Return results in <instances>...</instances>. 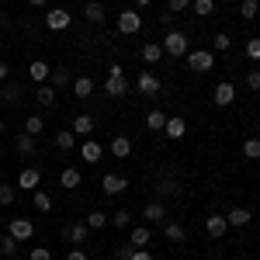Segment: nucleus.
Segmentation results:
<instances>
[{"instance_id": "obj_53", "label": "nucleus", "mask_w": 260, "mask_h": 260, "mask_svg": "<svg viewBox=\"0 0 260 260\" xmlns=\"http://www.w3.org/2000/svg\"><path fill=\"white\" fill-rule=\"evenodd\" d=\"M0 132H4V118H0Z\"/></svg>"}, {"instance_id": "obj_37", "label": "nucleus", "mask_w": 260, "mask_h": 260, "mask_svg": "<svg viewBox=\"0 0 260 260\" xmlns=\"http://www.w3.org/2000/svg\"><path fill=\"white\" fill-rule=\"evenodd\" d=\"M42 128H45V121H42V118H39V115H31V118L24 121V132H28V136H39Z\"/></svg>"}, {"instance_id": "obj_11", "label": "nucleus", "mask_w": 260, "mask_h": 260, "mask_svg": "<svg viewBox=\"0 0 260 260\" xmlns=\"http://www.w3.org/2000/svg\"><path fill=\"white\" fill-rule=\"evenodd\" d=\"M163 132H167V139H184L187 136V121L184 118H167V125H163Z\"/></svg>"}, {"instance_id": "obj_14", "label": "nucleus", "mask_w": 260, "mask_h": 260, "mask_svg": "<svg viewBox=\"0 0 260 260\" xmlns=\"http://www.w3.org/2000/svg\"><path fill=\"white\" fill-rule=\"evenodd\" d=\"M49 73H52L49 62H42V59H35L31 66H28V80H31V83H45V80H49Z\"/></svg>"}, {"instance_id": "obj_10", "label": "nucleus", "mask_w": 260, "mask_h": 260, "mask_svg": "<svg viewBox=\"0 0 260 260\" xmlns=\"http://www.w3.org/2000/svg\"><path fill=\"white\" fill-rule=\"evenodd\" d=\"M212 98H215V104H219V108H229V104L236 101V87H233V83H225V80H222L219 87H215V94H212Z\"/></svg>"}, {"instance_id": "obj_40", "label": "nucleus", "mask_w": 260, "mask_h": 260, "mask_svg": "<svg viewBox=\"0 0 260 260\" xmlns=\"http://www.w3.org/2000/svg\"><path fill=\"white\" fill-rule=\"evenodd\" d=\"M111 225H118V229H128V225H132V212H115V215H111Z\"/></svg>"}, {"instance_id": "obj_55", "label": "nucleus", "mask_w": 260, "mask_h": 260, "mask_svg": "<svg viewBox=\"0 0 260 260\" xmlns=\"http://www.w3.org/2000/svg\"><path fill=\"white\" fill-rule=\"evenodd\" d=\"M236 260H246V257H236Z\"/></svg>"}, {"instance_id": "obj_52", "label": "nucleus", "mask_w": 260, "mask_h": 260, "mask_svg": "<svg viewBox=\"0 0 260 260\" xmlns=\"http://www.w3.org/2000/svg\"><path fill=\"white\" fill-rule=\"evenodd\" d=\"M149 4H153V0H139V7H149Z\"/></svg>"}, {"instance_id": "obj_8", "label": "nucleus", "mask_w": 260, "mask_h": 260, "mask_svg": "<svg viewBox=\"0 0 260 260\" xmlns=\"http://www.w3.org/2000/svg\"><path fill=\"white\" fill-rule=\"evenodd\" d=\"M163 90V83L156 73H139V94H146V98H156Z\"/></svg>"}, {"instance_id": "obj_46", "label": "nucleus", "mask_w": 260, "mask_h": 260, "mask_svg": "<svg viewBox=\"0 0 260 260\" xmlns=\"http://www.w3.org/2000/svg\"><path fill=\"white\" fill-rule=\"evenodd\" d=\"M246 87H250V90H260V70H250V77H246Z\"/></svg>"}, {"instance_id": "obj_15", "label": "nucleus", "mask_w": 260, "mask_h": 260, "mask_svg": "<svg viewBox=\"0 0 260 260\" xmlns=\"http://www.w3.org/2000/svg\"><path fill=\"white\" fill-rule=\"evenodd\" d=\"M108 149H111V156H118V160H125V156L132 153V139H128V136H115Z\"/></svg>"}, {"instance_id": "obj_24", "label": "nucleus", "mask_w": 260, "mask_h": 260, "mask_svg": "<svg viewBox=\"0 0 260 260\" xmlns=\"http://www.w3.org/2000/svg\"><path fill=\"white\" fill-rule=\"evenodd\" d=\"M49 80H52V87H56V90H59V87H70V83H73V77H70V70H66V66H59V70H52V73H49Z\"/></svg>"}, {"instance_id": "obj_5", "label": "nucleus", "mask_w": 260, "mask_h": 260, "mask_svg": "<svg viewBox=\"0 0 260 260\" xmlns=\"http://www.w3.org/2000/svg\"><path fill=\"white\" fill-rule=\"evenodd\" d=\"M7 233H11L18 243H24V240H31V236H35V222H31V219H21V215H18V219H11Z\"/></svg>"}, {"instance_id": "obj_43", "label": "nucleus", "mask_w": 260, "mask_h": 260, "mask_svg": "<svg viewBox=\"0 0 260 260\" xmlns=\"http://www.w3.org/2000/svg\"><path fill=\"white\" fill-rule=\"evenodd\" d=\"M28 260H52V250H45V246H35V250L28 253Z\"/></svg>"}, {"instance_id": "obj_35", "label": "nucleus", "mask_w": 260, "mask_h": 260, "mask_svg": "<svg viewBox=\"0 0 260 260\" xmlns=\"http://www.w3.org/2000/svg\"><path fill=\"white\" fill-rule=\"evenodd\" d=\"M257 11H260V4H257V0H243V4H240V14H243L246 21H253V18H257Z\"/></svg>"}, {"instance_id": "obj_45", "label": "nucleus", "mask_w": 260, "mask_h": 260, "mask_svg": "<svg viewBox=\"0 0 260 260\" xmlns=\"http://www.w3.org/2000/svg\"><path fill=\"white\" fill-rule=\"evenodd\" d=\"M167 7H170V14H180L184 7H191V0H167Z\"/></svg>"}, {"instance_id": "obj_30", "label": "nucleus", "mask_w": 260, "mask_h": 260, "mask_svg": "<svg viewBox=\"0 0 260 260\" xmlns=\"http://www.w3.org/2000/svg\"><path fill=\"white\" fill-rule=\"evenodd\" d=\"M191 7H194L198 18H208V14L215 11V0H191Z\"/></svg>"}, {"instance_id": "obj_27", "label": "nucleus", "mask_w": 260, "mask_h": 260, "mask_svg": "<svg viewBox=\"0 0 260 260\" xmlns=\"http://www.w3.org/2000/svg\"><path fill=\"white\" fill-rule=\"evenodd\" d=\"M128 243H132L136 250H142V246L149 243V229H146V225H136V229H132V236H128Z\"/></svg>"}, {"instance_id": "obj_49", "label": "nucleus", "mask_w": 260, "mask_h": 260, "mask_svg": "<svg viewBox=\"0 0 260 260\" xmlns=\"http://www.w3.org/2000/svg\"><path fill=\"white\" fill-rule=\"evenodd\" d=\"M128 260H153V253H149V250L142 246V250H136V253H132V257H128Z\"/></svg>"}, {"instance_id": "obj_16", "label": "nucleus", "mask_w": 260, "mask_h": 260, "mask_svg": "<svg viewBox=\"0 0 260 260\" xmlns=\"http://www.w3.org/2000/svg\"><path fill=\"white\" fill-rule=\"evenodd\" d=\"M39 180H42V174L35 167H24L18 174V187H24V191H28V187H39Z\"/></svg>"}, {"instance_id": "obj_20", "label": "nucleus", "mask_w": 260, "mask_h": 260, "mask_svg": "<svg viewBox=\"0 0 260 260\" xmlns=\"http://www.w3.org/2000/svg\"><path fill=\"white\" fill-rule=\"evenodd\" d=\"M90 132H94V118H90V115H77V118H73V136H83V139H87Z\"/></svg>"}, {"instance_id": "obj_25", "label": "nucleus", "mask_w": 260, "mask_h": 260, "mask_svg": "<svg viewBox=\"0 0 260 260\" xmlns=\"http://www.w3.org/2000/svg\"><path fill=\"white\" fill-rule=\"evenodd\" d=\"M250 219H253V215H250V208H233V212L225 215L229 225H250Z\"/></svg>"}, {"instance_id": "obj_54", "label": "nucleus", "mask_w": 260, "mask_h": 260, "mask_svg": "<svg viewBox=\"0 0 260 260\" xmlns=\"http://www.w3.org/2000/svg\"><path fill=\"white\" fill-rule=\"evenodd\" d=\"M0 28H4V18H0Z\"/></svg>"}, {"instance_id": "obj_31", "label": "nucleus", "mask_w": 260, "mask_h": 260, "mask_svg": "<svg viewBox=\"0 0 260 260\" xmlns=\"http://www.w3.org/2000/svg\"><path fill=\"white\" fill-rule=\"evenodd\" d=\"M0 101H4V104H18L21 101V87H14V83L4 87V90H0Z\"/></svg>"}, {"instance_id": "obj_18", "label": "nucleus", "mask_w": 260, "mask_h": 260, "mask_svg": "<svg viewBox=\"0 0 260 260\" xmlns=\"http://www.w3.org/2000/svg\"><path fill=\"white\" fill-rule=\"evenodd\" d=\"M163 240L167 243H184V225H180V222H163Z\"/></svg>"}, {"instance_id": "obj_29", "label": "nucleus", "mask_w": 260, "mask_h": 260, "mask_svg": "<svg viewBox=\"0 0 260 260\" xmlns=\"http://www.w3.org/2000/svg\"><path fill=\"white\" fill-rule=\"evenodd\" d=\"M146 125H149L153 132H163V125H167V115H163V111H149V115H146Z\"/></svg>"}, {"instance_id": "obj_1", "label": "nucleus", "mask_w": 260, "mask_h": 260, "mask_svg": "<svg viewBox=\"0 0 260 260\" xmlns=\"http://www.w3.org/2000/svg\"><path fill=\"white\" fill-rule=\"evenodd\" d=\"M104 94H108V98H125V94H128V80H125L118 62L111 66V73H108V80H104Z\"/></svg>"}, {"instance_id": "obj_26", "label": "nucleus", "mask_w": 260, "mask_h": 260, "mask_svg": "<svg viewBox=\"0 0 260 260\" xmlns=\"http://www.w3.org/2000/svg\"><path fill=\"white\" fill-rule=\"evenodd\" d=\"M42 108H56V87H39V94H35Z\"/></svg>"}, {"instance_id": "obj_21", "label": "nucleus", "mask_w": 260, "mask_h": 260, "mask_svg": "<svg viewBox=\"0 0 260 260\" xmlns=\"http://www.w3.org/2000/svg\"><path fill=\"white\" fill-rule=\"evenodd\" d=\"M14 149H18L21 156H31V153H35V136H28V132H18V139H14Z\"/></svg>"}, {"instance_id": "obj_44", "label": "nucleus", "mask_w": 260, "mask_h": 260, "mask_svg": "<svg viewBox=\"0 0 260 260\" xmlns=\"http://www.w3.org/2000/svg\"><path fill=\"white\" fill-rule=\"evenodd\" d=\"M14 201V187L11 184H0V205H11Z\"/></svg>"}, {"instance_id": "obj_6", "label": "nucleus", "mask_w": 260, "mask_h": 260, "mask_svg": "<svg viewBox=\"0 0 260 260\" xmlns=\"http://www.w3.org/2000/svg\"><path fill=\"white\" fill-rule=\"evenodd\" d=\"M125 187H128V180L121 177V174H104V177H101V191H104L108 198H115V194H125Z\"/></svg>"}, {"instance_id": "obj_50", "label": "nucleus", "mask_w": 260, "mask_h": 260, "mask_svg": "<svg viewBox=\"0 0 260 260\" xmlns=\"http://www.w3.org/2000/svg\"><path fill=\"white\" fill-rule=\"evenodd\" d=\"M7 77H11V70H7V62H0V83L7 80Z\"/></svg>"}, {"instance_id": "obj_4", "label": "nucleus", "mask_w": 260, "mask_h": 260, "mask_svg": "<svg viewBox=\"0 0 260 260\" xmlns=\"http://www.w3.org/2000/svg\"><path fill=\"white\" fill-rule=\"evenodd\" d=\"M73 24V18H70V11H62V7H52L49 14H45V28L49 31H66Z\"/></svg>"}, {"instance_id": "obj_47", "label": "nucleus", "mask_w": 260, "mask_h": 260, "mask_svg": "<svg viewBox=\"0 0 260 260\" xmlns=\"http://www.w3.org/2000/svg\"><path fill=\"white\" fill-rule=\"evenodd\" d=\"M212 45H215V49H222V52H225V49H229V35H225V31H219V35H215V42H212Z\"/></svg>"}, {"instance_id": "obj_23", "label": "nucleus", "mask_w": 260, "mask_h": 260, "mask_svg": "<svg viewBox=\"0 0 260 260\" xmlns=\"http://www.w3.org/2000/svg\"><path fill=\"white\" fill-rule=\"evenodd\" d=\"M139 52H142V59H146V62H160L163 59V45H156V42H146Z\"/></svg>"}, {"instance_id": "obj_19", "label": "nucleus", "mask_w": 260, "mask_h": 260, "mask_svg": "<svg viewBox=\"0 0 260 260\" xmlns=\"http://www.w3.org/2000/svg\"><path fill=\"white\" fill-rule=\"evenodd\" d=\"M80 153H83V160H87V163H98L101 156H104V146H101V142H94V139H87Z\"/></svg>"}, {"instance_id": "obj_36", "label": "nucleus", "mask_w": 260, "mask_h": 260, "mask_svg": "<svg viewBox=\"0 0 260 260\" xmlns=\"http://www.w3.org/2000/svg\"><path fill=\"white\" fill-rule=\"evenodd\" d=\"M156 191H160V194H177L180 187H177V180H174V177H160V184H156Z\"/></svg>"}, {"instance_id": "obj_34", "label": "nucleus", "mask_w": 260, "mask_h": 260, "mask_svg": "<svg viewBox=\"0 0 260 260\" xmlns=\"http://www.w3.org/2000/svg\"><path fill=\"white\" fill-rule=\"evenodd\" d=\"M0 253H4V257H14V253H18V240H14L11 233L0 240Z\"/></svg>"}, {"instance_id": "obj_2", "label": "nucleus", "mask_w": 260, "mask_h": 260, "mask_svg": "<svg viewBox=\"0 0 260 260\" xmlns=\"http://www.w3.org/2000/svg\"><path fill=\"white\" fill-rule=\"evenodd\" d=\"M163 49H167V56H187L191 52V42H187V35L184 31H167V39H163Z\"/></svg>"}, {"instance_id": "obj_28", "label": "nucleus", "mask_w": 260, "mask_h": 260, "mask_svg": "<svg viewBox=\"0 0 260 260\" xmlns=\"http://www.w3.org/2000/svg\"><path fill=\"white\" fill-rule=\"evenodd\" d=\"M59 187H80V170H62L59 174Z\"/></svg>"}, {"instance_id": "obj_42", "label": "nucleus", "mask_w": 260, "mask_h": 260, "mask_svg": "<svg viewBox=\"0 0 260 260\" xmlns=\"http://www.w3.org/2000/svg\"><path fill=\"white\" fill-rule=\"evenodd\" d=\"M132 253H136V246H132V243H121L118 250H115V260H128Z\"/></svg>"}, {"instance_id": "obj_12", "label": "nucleus", "mask_w": 260, "mask_h": 260, "mask_svg": "<svg viewBox=\"0 0 260 260\" xmlns=\"http://www.w3.org/2000/svg\"><path fill=\"white\" fill-rule=\"evenodd\" d=\"M142 219L146 222H167V205H163V201H149V205L142 208Z\"/></svg>"}, {"instance_id": "obj_38", "label": "nucleus", "mask_w": 260, "mask_h": 260, "mask_svg": "<svg viewBox=\"0 0 260 260\" xmlns=\"http://www.w3.org/2000/svg\"><path fill=\"white\" fill-rule=\"evenodd\" d=\"M35 208H39V212H52V198H49L45 191H35Z\"/></svg>"}, {"instance_id": "obj_17", "label": "nucleus", "mask_w": 260, "mask_h": 260, "mask_svg": "<svg viewBox=\"0 0 260 260\" xmlns=\"http://www.w3.org/2000/svg\"><path fill=\"white\" fill-rule=\"evenodd\" d=\"M83 18L90 21V24H101V21H104V4H98V0H87V7H83Z\"/></svg>"}, {"instance_id": "obj_32", "label": "nucleus", "mask_w": 260, "mask_h": 260, "mask_svg": "<svg viewBox=\"0 0 260 260\" xmlns=\"http://www.w3.org/2000/svg\"><path fill=\"white\" fill-rule=\"evenodd\" d=\"M243 156H246V160H260V139H246L243 142Z\"/></svg>"}, {"instance_id": "obj_13", "label": "nucleus", "mask_w": 260, "mask_h": 260, "mask_svg": "<svg viewBox=\"0 0 260 260\" xmlns=\"http://www.w3.org/2000/svg\"><path fill=\"white\" fill-rule=\"evenodd\" d=\"M205 229H208V236H225V229H229V222H225V215H208L205 219Z\"/></svg>"}, {"instance_id": "obj_48", "label": "nucleus", "mask_w": 260, "mask_h": 260, "mask_svg": "<svg viewBox=\"0 0 260 260\" xmlns=\"http://www.w3.org/2000/svg\"><path fill=\"white\" fill-rule=\"evenodd\" d=\"M66 260H87V253H83V246H73V250L66 253Z\"/></svg>"}, {"instance_id": "obj_22", "label": "nucleus", "mask_w": 260, "mask_h": 260, "mask_svg": "<svg viewBox=\"0 0 260 260\" xmlns=\"http://www.w3.org/2000/svg\"><path fill=\"white\" fill-rule=\"evenodd\" d=\"M70 87H73V94H77V98H90V94H94V80H90V77H77Z\"/></svg>"}, {"instance_id": "obj_9", "label": "nucleus", "mask_w": 260, "mask_h": 260, "mask_svg": "<svg viewBox=\"0 0 260 260\" xmlns=\"http://www.w3.org/2000/svg\"><path fill=\"white\" fill-rule=\"evenodd\" d=\"M87 236H90V225H87V222H73V225L66 229V240L73 243V246H83Z\"/></svg>"}, {"instance_id": "obj_39", "label": "nucleus", "mask_w": 260, "mask_h": 260, "mask_svg": "<svg viewBox=\"0 0 260 260\" xmlns=\"http://www.w3.org/2000/svg\"><path fill=\"white\" fill-rule=\"evenodd\" d=\"M87 225H90V229H104V225H108V215H104V212H90V215H87Z\"/></svg>"}, {"instance_id": "obj_51", "label": "nucleus", "mask_w": 260, "mask_h": 260, "mask_svg": "<svg viewBox=\"0 0 260 260\" xmlns=\"http://www.w3.org/2000/svg\"><path fill=\"white\" fill-rule=\"evenodd\" d=\"M28 4H35V7H42V4H49V0H28Z\"/></svg>"}, {"instance_id": "obj_7", "label": "nucleus", "mask_w": 260, "mask_h": 260, "mask_svg": "<svg viewBox=\"0 0 260 260\" xmlns=\"http://www.w3.org/2000/svg\"><path fill=\"white\" fill-rule=\"evenodd\" d=\"M139 28H142L139 11H121V14H118V31H121V35H136Z\"/></svg>"}, {"instance_id": "obj_33", "label": "nucleus", "mask_w": 260, "mask_h": 260, "mask_svg": "<svg viewBox=\"0 0 260 260\" xmlns=\"http://www.w3.org/2000/svg\"><path fill=\"white\" fill-rule=\"evenodd\" d=\"M56 146H59V149H73V146H77L73 128H70V132H56Z\"/></svg>"}, {"instance_id": "obj_3", "label": "nucleus", "mask_w": 260, "mask_h": 260, "mask_svg": "<svg viewBox=\"0 0 260 260\" xmlns=\"http://www.w3.org/2000/svg\"><path fill=\"white\" fill-rule=\"evenodd\" d=\"M184 59H187V66H191V70H198V73H208V70H212V62H215V56H212L208 49H191Z\"/></svg>"}, {"instance_id": "obj_41", "label": "nucleus", "mask_w": 260, "mask_h": 260, "mask_svg": "<svg viewBox=\"0 0 260 260\" xmlns=\"http://www.w3.org/2000/svg\"><path fill=\"white\" fill-rule=\"evenodd\" d=\"M246 56H250L253 62H260V39H250V42H246Z\"/></svg>"}]
</instances>
